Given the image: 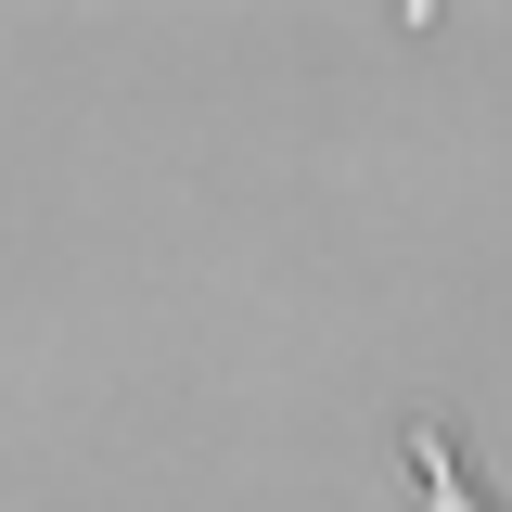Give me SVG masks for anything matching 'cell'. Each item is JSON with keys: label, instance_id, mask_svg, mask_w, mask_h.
Wrapping results in <instances>:
<instances>
[{"label": "cell", "instance_id": "6da1fadb", "mask_svg": "<svg viewBox=\"0 0 512 512\" xmlns=\"http://www.w3.org/2000/svg\"><path fill=\"white\" fill-rule=\"evenodd\" d=\"M410 461H423V487H436L448 512H487L474 487H461V461H448V436H436V423H410Z\"/></svg>", "mask_w": 512, "mask_h": 512}]
</instances>
